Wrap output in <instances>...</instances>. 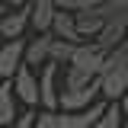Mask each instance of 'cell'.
<instances>
[{
	"label": "cell",
	"mask_w": 128,
	"mask_h": 128,
	"mask_svg": "<svg viewBox=\"0 0 128 128\" xmlns=\"http://www.w3.org/2000/svg\"><path fill=\"white\" fill-rule=\"evenodd\" d=\"M106 61H109V54L99 45H93V42L77 45L70 64L64 67V74H61V90H80V86L96 83L99 74H102V67H106Z\"/></svg>",
	"instance_id": "1"
},
{
	"label": "cell",
	"mask_w": 128,
	"mask_h": 128,
	"mask_svg": "<svg viewBox=\"0 0 128 128\" xmlns=\"http://www.w3.org/2000/svg\"><path fill=\"white\" fill-rule=\"evenodd\" d=\"M99 96L102 102H118L128 96V64L122 61H106L102 74H99Z\"/></svg>",
	"instance_id": "2"
},
{
	"label": "cell",
	"mask_w": 128,
	"mask_h": 128,
	"mask_svg": "<svg viewBox=\"0 0 128 128\" xmlns=\"http://www.w3.org/2000/svg\"><path fill=\"white\" fill-rule=\"evenodd\" d=\"M61 74H64V67H58V64H45L38 70V109L42 112H58Z\"/></svg>",
	"instance_id": "3"
},
{
	"label": "cell",
	"mask_w": 128,
	"mask_h": 128,
	"mask_svg": "<svg viewBox=\"0 0 128 128\" xmlns=\"http://www.w3.org/2000/svg\"><path fill=\"white\" fill-rule=\"evenodd\" d=\"M102 96H99V80L90 83V86H80V90H61V99H58V112H86L90 106H96Z\"/></svg>",
	"instance_id": "4"
},
{
	"label": "cell",
	"mask_w": 128,
	"mask_h": 128,
	"mask_svg": "<svg viewBox=\"0 0 128 128\" xmlns=\"http://www.w3.org/2000/svg\"><path fill=\"white\" fill-rule=\"evenodd\" d=\"M10 83H13V93H16V102H19V106H26V109H38V74H35L32 67L22 64Z\"/></svg>",
	"instance_id": "5"
},
{
	"label": "cell",
	"mask_w": 128,
	"mask_h": 128,
	"mask_svg": "<svg viewBox=\"0 0 128 128\" xmlns=\"http://www.w3.org/2000/svg\"><path fill=\"white\" fill-rule=\"evenodd\" d=\"M26 64V38L0 42V83L16 77V70Z\"/></svg>",
	"instance_id": "6"
},
{
	"label": "cell",
	"mask_w": 128,
	"mask_h": 128,
	"mask_svg": "<svg viewBox=\"0 0 128 128\" xmlns=\"http://www.w3.org/2000/svg\"><path fill=\"white\" fill-rule=\"evenodd\" d=\"M128 38V10L122 16H112V19H106V26H102V32L93 38V45H99L106 54H112L115 48L122 45Z\"/></svg>",
	"instance_id": "7"
},
{
	"label": "cell",
	"mask_w": 128,
	"mask_h": 128,
	"mask_svg": "<svg viewBox=\"0 0 128 128\" xmlns=\"http://www.w3.org/2000/svg\"><path fill=\"white\" fill-rule=\"evenodd\" d=\"M26 32H32V26H29V6H22V10H3V16H0V42L26 38Z\"/></svg>",
	"instance_id": "8"
},
{
	"label": "cell",
	"mask_w": 128,
	"mask_h": 128,
	"mask_svg": "<svg viewBox=\"0 0 128 128\" xmlns=\"http://www.w3.org/2000/svg\"><path fill=\"white\" fill-rule=\"evenodd\" d=\"M51 45H54V35L51 32L26 38V67H32L38 74L45 64H51Z\"/></svg>",
	"instance_id": "9"
},
{
	"label": "cell",
	"mask_w": 128,
	"mask_h": 128,
	"mask_svg": "<svg viewBox=\"0 0 128 128\" xmlns=\"http://www.w3.org/2000/svg\"><path fill=\"white\" fill-rule=\"evenodd\" d=\"M54 16H58L54 0H32V3H29V26H32V35H45V32H51Z\"/></svg>",
	"instance_id": "10"
},
{
	"label": "cell",
	"mask_w": 128,
	"mask_h": 128,
	"mask_svg": "<svg viewBox=\"0 0 128 128\" xmlns=\"http://www.w3.org/2000/svg\"><path fill=\"white\" fill-rule=\"evenodd\" d=\"M102 112H106V102H102V99H99L96 106H90L86 112H74V115L58 112V128H93Z\"/></svg>",
	"instance_id": "11"
},
{
	"label": "cell",
	"mask_w": 128,
	"mask_h": 128,
	"mask_svg": "<svg viewBox=\"0 0 128 128\" xmlns=\"http://www.w3.org/2000/svg\"><path fill=\"white\" fill-rule=\"evenodd\" d=\"M74 22H77L80 42H93L96 35L102 32V26H106V19L96 13V10H83V13H77V16H74Z\"/></svg>",
	"instance_id": "12"
},
{
	"label": "cell",
	"mask_w": 128,
	"mask_h": 128,
	"mask_svg": "<svg viewBox=\"0 0 128 128\" xmlns=\"http://www.w3.org/2000/svg\"><path fill=\"white\" fill-rule=\"evenodd\" d=\"M19 118V102H16V93H13V83H0V128H10Z\"/></svg>",
	"instance_id": "13"
},
{
	"label": "cell",
	"mask_w": 128,
	"mask_h": 128,
	"mask_svg": "<svg viewBox=\"0 0 128 128\" xmlns=\"http://www.w3.org/2000/svg\"><path fill=\"white\" fill-rule=\"evenodd\" d=\"M51 35L58 38V42H70V45H83L77 35V22H74V13H61L54 16V22H51Z\"/></svg>",
	"instance_id": "14"
},
{
	"label": "cell",
	"mask_w": 128,
	"mask_h": 128,
	"mask_svg": "<svg viewBox=\"0 0 128 128\" xmlns=\"http://www.w3.org/2000/svg\"><path fill=\"white\" fill-rule=\"evenodd\" d=\"M93 128H125V115L118 109V102H106V112L99 115V122Z\"/></svg>",
	"instance_id": "15"
},
{
	"label": "cell",
	"mask_w": 128,
	"mask_h": 128,
	"mask_svg": "<svg viewBox=\"0 0 128 128\" xmlns=\"http://www.w3.org/2000/svg\"><path fill=\"white\" fill-rule=\"evenodd\" d=\"M74 51H77V45H70V42H58V38H54V45H51V64L67 67L70 58H74Z\"/></svg>",
	"instance_id": "16"
},
{
	"label": "cell",
	"mask_w": 128,
	"mask_h": 128,
	"mask_svg": "<svg viewBox=\"0 0 128 128\" xmlns=\"http://www.w3.org/2000/svg\"><path fill=\"white\" fill-rule=\"evenodd\" d=\"M35 118H38V109H22L10 128H35Z\"/></svg>",
	"instance_id": "17"
},
{
	"label": "cell",
	"mask_w": 128,
	"mask_h": 128,
	"mask_svg": "<svg viewBox=\"0 0 128 128\" xmlns=\"http://www.w3.org/2000/svg\"><path fill=\"white\" fill-rule=\"evenodd\" d=\"M35 128H58V112H42V109H38Z\"/></svg>",
	"instance_id": "18"
},
{
	"label": "cell",
	"mask_w": 128,
	"mask_h": 128,
	"mask_svg": "<svg viewBox=\"0 0 128 128\" xmlns=\"http://www.w3.org/2000/svg\"><path fill=\"white\" fill-rule=\"evenodd\" d=\"M32 0H0V6H6V10H22V6H29Z\"/></svg>",
	"instance_id": "19"
},
{
	"label": "cell",
	"mask_w": 128,
	"mask_h": 128,
	"mask_svg": "<svg viewBox=\"0 0 128 128\" xmlns=\"http://www.w3.org/2000/svg\"><path fill=\"white\" fill-rule=\"evenodd\" d=\"M118 109H122V115H125V125H128V96H125V99H118Z\"/></svg>",
	"instance_id": "20"
},
{
	"label": "cell",
	"mask_w": 128,
	"mask_h": 128,
	"mask_svg": "<svg viewBox=\"0 0 128 128\" xmlns=\"http://www.w3.org/2000/svg\"><path fill=\"white\" fill-rule=\"evenodd\" d=\"M3 10H6V6H0V16H3Z\"/></svg>",
	"instance_id": "21"
},
{
	"label": "cell",
	"mask_w": 128,
	"mask_h": 128,
	"mask_svg": "<svg viewBox=\"0 0 128 128\" xmlns=\"http://www.w3.org/2000/svg\"><path fill=\"white\" fill-rule=\"evenodd\" d=\"M125 128H128V125H125Z\"/></svg>",
	"instance_id": "22"
}]
</instances>
